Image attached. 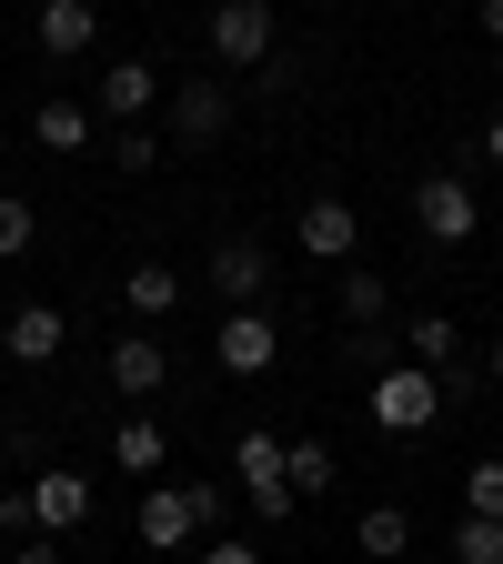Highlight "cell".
Wrapping results in <instances>:
<instances>
[{"label": "cell", "instance_id": "obj_9", "mask_svg": "<svg viewBox=\"0 0 503 564\" xmlns=\"http://www.w3.org/2000/svg\"><path fill=\"white\" fill-rule=\"evenodd\" d=\"M293 242H303L313 262H352V252H363V212H352L342 192H313L303 223H293Z\"/></svg>", "mask_w": 503, "mask_h": 564}, {"label": "cell", "instance_id": "obj_2", "mask_svg": "<svg viewBox=\"0 0 503 564\" xmlns=\"http://www.w3.org/2000/svg\"><path fill=\"white\" fill-rule=\"evenodd\" d=\"M444 373H423V364H393V373H373V393H363V413L383 423V434H434L444 423Z\"/></svg>", "mask_w": 503, "mask_h": 564}, {"label": "cell", "instance_id": "obj_20", "mask_svg": "<svg viewBox=\"0 0 503 564\" xmlns=\"http://www.w3.org/2000/svg\"><path fill=\"white\" fill-rule=\"evenodd\" d=\"M393 313V282L363 272V262H342V323H383Z\"/></svg>", "mask_w": 503, "mask_h": 564}, {"label": "cell", "instance_id": "obj_5", "mask_svg": "<svg viewBox=\"0 0 503 564\" xmlns=\"http://www.w3.org/2000/svg\"><path fill=\"white\" fill-rule=\"evenodd\" d=\"M473 223H483V202H473L463 172H423V182H413V232H423V242L453 252V242H473Z\"/></svg>", "mask_w": 503, "mask_h": 564}, {"label": "cell", "instance_id": "obj_25", "mask_svg": "<svg viewBox=\"0 0 503 564\" xmlns=\"http://www.w3.org/2000/svg\"><path fill=\"white\" fill-rule=\"evenodd\" d=\"M453 564H503V524L493 514H463L453 524Z\"/></svg>", "mask_w": 503, "mask_h": 564}, {"label": "cell", "instance_id": "obj_12", "mask_svg": "<svg viewBox=\"0 0 503 564\" xmlns=\"http://www.w3.org/2000/svg\"><path fill=\"white\" fill-rule=\"evenodd\" d=\"M152 111H162V70L152 61H111L101 70V121L131 131V121H152Z\"/></svg>", "mask_w": 503, "mask_h": 564}, {"label": "cell", "instance_id": "obj_19", "mask_svg": "<svg viewBox=\"0 0 503 564\" xmlns=\"http://www.w3.org/2000/svg\"><path fill=\"white\" fill-rule=\"evenodd\" d=\"M352 544H363V564H393V554L413 544V514H403V505H373L363 524H352Z\"/></svg>", "mask_w": 503, "mask_h": 564}, {"label": "cell", "instance_id": "obj_28", "mask_svg": "<svg viewBox=\"0 0 503 564\" xmlns=\"http://www.w3.org/2000/svg\"><path fill=\"white\" fill-rule=\"evenodd\" d=\"M21 564H70V554H61V534H21Z\"/></svg>", "mask_w": 503, "mask_h": 564}, {"label": "cell", "instance_id": "obj_13", "mask_svg": "<svg viewBox=\"0 0 503 564\" xmlns=\"http://www.w3.org/2000/svg\"><path fill=\"white\" fill-rule=\"evenodd\" d=\"M101 373H111V393H131V403H152V393L172 383V352H162L152 333H121V343H111V364H101Z\"/></svg>", "mask_w": 503, "mask_h": 564}, {"label": "cell", "instance_id": "obj_7", "mask_svg": "<svg viewBox=\"0 0 503 564\" xmlns=\"http://www.w3.org/2000/svg\"><path fill=\"white\" fill-rule=\"evenodd\" d=\"M162 121H172L182 152H211V141L232 131V82H172L162 91Z\"/></svg>", "mask_w": 503, "mask_h": 564}, {"label": "cell", "instance_id": "obj_6", "mask_svg": "<svg viewBox=\"0 0 503 564\" xmlns=\"http://www.w3.org/2000/svg\"><path fill=\"white\" fill-rule=\"evenodd\" d=\"M272 51H282L272 0H211V61H222V70H262Z\"/></svg>", "mask_w": 503, "mask_h": 564}, {"label": "cell", "instance_id": "obj_16", "mask_svg": "<svg viewBox=\"0 0 503 564\" xmlns=\"http://www.w3.org/2000/svg\"><path fill=\"white\" fill-rule=\"evenodd\" d=\"M121 303H131L141 323H162V313L182 303V272H172V262H131V282H121Z\"/></svg>", "mask_w": 503, "mask_h": 564}, {"label": "cell", "instance_id": "obj_24", "mask_svg": "<svg viewBox=\"0 0 503 564\" xmlns=\"http://www.w3.org/2000/svg\"><path fill=\"white\" fill-rule=\"evenodd\" d=\"M111 172H162V131H152V121L111 131Z\"/></svg>", "mask_w": 503, "mask_h": 564}, {"label": "cell", "instance_id": "obj_1", "mask_svg": "<svg viewBox=\"0 0 503 564\" xmlns=\"http://www.w3.org/2000/svg\"><path fill=\"white\" fill-rule=\"evenodd\" d=\"M211 524H222V484H152V494H141V544H152V554H182V544H201Z\"/></svg>", "mask_w": 503, "mask_h": 564}, {"label": "cell", "instance_id": "obj_11", "mask_svg": "<svg viewBox=\"0 0 503 564\" xmlns=\"http://www.w3.org/2000/svg\"><path fill=\"white\" fill-rule=\"evenodd\" d=\"M61 343H70V313H51V303H21L11 323H0V364H61Z\"/></svg>", "mask_w": 503, "mask_h": 564}, {"label": "cell", "instance_id": "obj_29", "mask_svg": "<svg viewBox=\"0 0 503 564\" xmlns=\"http://www.w3.org/2000/svg\"><path fill=\"white\" fill-rule=\"evenodd\" d=\"M473 21H483V41L503 51V0H473Z\"/></svg>", "mask_w": 503, "mask_h": 564}, {"label": "cell", "instance_id": "obj_22", "mask_svg": "<svg viewBox=\"0 0 503 564\" xmlns=\"http://www.w3.org/2000/svg\"><path fill=\"white\" fill-rule=\"evenodd\" d=\"M463 514H493V524H503V454L463 464Z\"/></svg>", "mask_w": 503, "mask_h": 564}, {"label": "cell", "instance_id": "obj_31", "mask_svg": "<svg viewBox=\"0 0 503 564\" xmlns=\"http://www.w3.org/2000/svg\"><path fill=\"white\" fill-rule=\"evenodd\" d=\"M483 373H493V383H503V333H493V352H483Z\"/></svg>", "mask_w": 503, "mask_h": 564}, {"label": "cell", "instance_id": "obj_14", "mask_svg": "<svg viewBox=\"0 0 503 564\" xmlns=\"http://www.w3.org/2000/svg\"><path fill=\"white\" fill-rule=\"evenodd\" d=\"M403 364L453 373V364H463V323H453V313H413V323H403Z\"/></svg>", "mask_w": 503, "mask_h": 564}, {"label": "cell", "instance_id": "obj_30", "mask_svg": "<svg viewBox=\"0 0 503 564\" xmlns=\"http://www.w3.org/2000/svg\"><path fill=\"white\" fill-rule=\"evenodd\" d=\"M483 162H503V111H493V121H483Z\"/></svg>", "mask_w": 503, "mask_h": 564}, {"label": "cell", "instance_id": "obj_15", "mask_svg": "<svg viewBox=\"0 0 503 564\" xmlns=\"http://www.w3.org/2000/svg\"><path fill=\"white\" fill-rule=\"evenodd\" d=\"M101 41V11H91V0H41V51L51 61H81Z\"/></svg>", "mask_w": 503, "mask_h": 564}, {"label": "cell", "instance_id": "obj_23", "mask_svg": "<svg viewBox=\"0 0 503 564\" xmlns=\"http://www.w3.org/2000/svg\"><path fill=\"white\" fill-rule=\"evenodd\" d=\"M31 242H41V212H31L21 192H0V262H21Z\"/></svg>", "mask_w": 503, "mask_h": 564}, {"label": "cell", "instance_id": "obj_18", "mask_svg": "<svg viewBox=\"0 0 503 564\" xmlns=\"http://www.w3.org/2000/svg\"><path fill=\"white\" fill-rule=\"evenodd\" d=\"M111 464H121V474H162V464H172V444H162V423H152V413H131L121 434H111Z\"/></svg>", "mask_w": 503, "mask_h": 564}, {"label": "cell", "instance_id": "obj_10", "mask_svg": "<svg viewBox=\"0 0 503 564\" xmlns=\"http://www.w3.org/2000/svg\"><path fill=\"white\" fill-rule=\"evenodd\" d=\"M70 524H91V474L41 464L31 474V534H70Z\"/></svg>", "mask_w": 503, "mask_h": 564}, {"label": "cell", "instance_id": "obj_17", "mask_svg": "<svg viewBox=\"0 0 503 564\" xmlns=\"http://www.w3.org/2000/svg\"><path fill=\"white\" fill-rule=\"evenodd\" d=\"M31 141H41V152H91V111L81 101H41L31 111Z\"/></svg>", "mask_w": 503, "mask_h": 564}, {"label": "cell", "instance_id": "obj_8", "mask_svg": "<svg viewBox=\"0 0 503 564\" xmlns=\"http://www.w3.org/2000/svg\"><path fill=\"white\" fill-rule=\"evenodd\" d=\"M211 293L222 303H272V242L262 232H222L211 242Z\"/></svg>", "mask_w": 503, "mask_h": 564}, {"label": "cell", "instance_id": "obj_3", "mask_svg": "<svg viewBox=\"0 0 503 564\" xmlns=\"http://www.w3.org/2000/svg\"><path fill=\"white\" fill-rule=\"evenodd\" d=\"M232 474H242V494H252V514H262V524H282V514L303 505V494H293V444L262 434V423L232 444Z\"/></svg>", "mask_w": 503, "mask_h": 564}, {"label": "cell", "instance_id": "obj_4", "mask_svg": "<svg viewBox=\"0 0 503 564\" xmlns=\"http://www.w3.org/2000/svg\"><path fill=\"white\" fill-rule=\"evenodd\" d=\"M211 352H222V373L262 383V373L282 364V323H272V303H232L222 323H211Z\"/></svg>", "mask_w": 503, "mask_h": 564}, {"label": "cell", "instance_id": "obj_27", "mask_svg": "<svg viewBox=\"0 0 503 564\" xmlns=\"http://www.w3.org/2000/svg\"><path fill=\"white\" fill-rule=\"evenodd\" d=\"M0 534H11V544L31 534V484H21V494H0Z\"/></svg>", "mask_w": 503, "mask_h": 564}, {"label": "cell", "instance_id": "obj_32", "mask_svg": "<svg viewBox=\"0 0 503 564\" xmlns=\"http://www.w3.org/2000/svg\"><path fill=\"white\" fill-rule=\"evenodd\" d=\"M0 464H11V434H0Z\"/></svg>", "mask_w": 503, "mask_h": 564}, {"label": "cell", "instance_id": "obj_26", "mask_svg": "<svg viewBox=\"0 0 503 564\" xmlns=\"http://www.w3.org/2000/svg\"><path fill=\"white\" fill-rule=\"evenodd\" d=\"M201 564H262V544H242V534H201Z\"/></svg>", "mask_w": 503, "mask_h": 564}, {"label": "cell", "instance_id": "obj_21", "mask_svg": "<svg viewBox=\"0 0 503 564\" xmlns=\"http://www.w3.org/2000/svg\"><path fill=\"white\" fill-rule=\"evenodd\" d=\"M332 484H342V464H332V444H313V434H303V444H293V494H303V505H313V494H332Z\"/></svg>", "mask_w": 503, "mask_h": 564}]
</instances>
